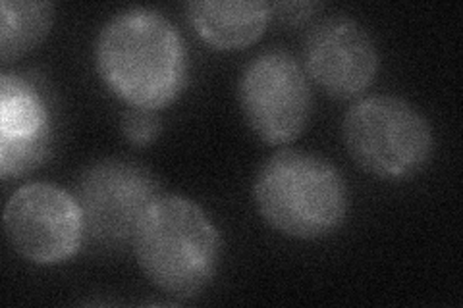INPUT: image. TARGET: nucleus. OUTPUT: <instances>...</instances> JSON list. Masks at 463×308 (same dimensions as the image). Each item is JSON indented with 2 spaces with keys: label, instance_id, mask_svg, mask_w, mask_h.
<instances>
[{
  "label": "nucleus",
  "instance_id": "1",
  "mask_svg": "<svg viewBox=\"0 0 463 308\" xmlns=\"http://www.w3.org/2000/svg\"><path fill=\"white\" fill-rule=\"evenodd\" d=\"M103 83L129 108L163 110L187 81V51L178 27L147 6L120 10L95 42Z\"/></svg>",
  "mask_w": 463,
  "mask_h": 308
},
{
  "label": "nucleus",
  "instance_id": "2",
  "mask_svg": "<svg viewBox=\"0 0 463 308\" xmlns=\"http://www.w3.org/2000/svg\"><path fill=\"white\" fill-rule=\"evenodd\" d=\"M132 248L145 277L172 297H194L219 270L221 233L197 202L158 195L143 212Z\"/></svg>",
  "mask_w": 463,
  "mask_h": 308
},
{
  "label": "nucleus",
  "instance_id": "3",
  "mask_svg": "<svg viewBox=\"0 0 463 308\" xmlns=\"http://www.w3.org/2000/svg\"><path fill=\"white\" fill-rule=\"evenodd\" d=\"M253 199L260 218L286 238L313 241L335 233L350 193L340 170L307 151H280L259 168Z\"/></svg>",
  "mask_w": 463,
  "mask_h": 308
},
{
  "label": "nucleus",
  "instance_id": "4",
  "mask_svg": "<svg viewBox=\"0 0 463 308\" xmlns=\"http://www.w3.org/2000/svg\"><path fill=\"white\" fill-rule=\"evenodd\" d=\"M342 137L354 163L386 182L415 178L434 154L429 120L408 100L394 95L357 100L344 116Z\"/></svg>",
  "mask_w": 463,
  "mask_h": 308
},
{
  "label": "nucleus",
  "instance_id": "5",
  "mask_svg": "<svg viewBox=\"0 0 463 308\" xmlns=\"http://www.w3.org/2000/svg\"><path fill=\"white\" fill-rule=\"evenodd\" d=\"M245 124L267 145H286L307 127L313 110L309 78L296 58L280 49L257 54L238 81Z\"/></svg>",
  "mask_w": 463,
  "mask_h": 308
},
{
  "label": "nucleus",
  "instance_id": "6",
  "mask_svg": "<svg viewBox=\"0 0 463 308\" xmlns=\"http://www.w3.org/2000/svg\"><path fill=\"white\" fill-rule=\"evenodd\" d=\"M158 195L161 185L153 172L134 160L105 158L91 164L76 187L85 241L105 251L132 245L143 212Z\"/></svg>",
  "mask_w": 463,
  "mask_h": 308
},
{
  "label": "nucleus",
  "instance_id": "7",
  "mask_svg": "<svg viewBox=\"0 0 463 308\" xmlns=\"http://www.w3.org/2000/svg\"><path fill=\"white\" fill-rule=\"evenodd\" d=\"M6 239L22 258L37 266H56L85 243L83 212L76 195L47 182L14 191L5 207Z\"/></svg>",
  "mask_w": 463,
  "mask_h": 308
},
{
  "label": "nucleus",
  "instance_id": "8",
  "mask_svg": "<svg viewBox=\"0 0 463 308\" xmlns=\"http://www.w3.org/2000/svg\"><path fill=\"white\" fill-rule=\"evenodd\" d=\"M374 39L359 22L332 16L311 27L303 41V70L332 98H355L379 73Z\"/></svg>",
  "mask_w": 463,
  "mask_h": 308
},
{
  "label": "nucleus",
  "instance_id": "9",
  "mask_svg": "<svg viewBox=\"0 0 463 308\" xmlns=\"http://www.w3.org/2000/svg\"><path fill=\"white\" fill-rule=\"evenodd\" d=\"M195 33L219 51H240L263 37L272 5L259 0H197L187 5Z\"/></svg>",
  "mask_w": 463,
  "mask_h": 308
},
{
  "label": "nucleus",
  "instance_id": "10",
  "mask_svg": "<svg viewBox=\"0 0 463 308\" xmlns=\"http://www.w3.org/2000/svg\"><path fill=\"white\" fill-rule=\"evenodd\" d=\"M54 137L47 102L16 73L0 76V141H27Z\"/></svg>",
  "mask_w": 463,
  "mask_h": 308
},
{
  "label": "nucleus",
  "instance_id": "11",
  "mask_svg": "<svg viewBox=\"0 0 463 308\" xmlns=\"http://www.w3.org/2000/svg\"><path fill=\"white\" fill-rule=\"evenodd\" d=\"M54 22L52 3L3 0L0 3V61L10 64L41 45Z\"/></svg>",
  "mask_w": 463,
  "mask_h": 308
},
{
  "label": "nucleus",
  "instance_id": "12",
  "mask_svg": "<svg viewBox=\"0 0 463 308\" xmlns=\"http://www.w3.org/2000/svg\"><path fill=\"white\" fill-rule=\"evenodd\" d=\"M54 137L27 141H0V175L3 180L20 178L39 168L52 153Z\"/></svg>",
  "mask_w": 463,
  "mask_h": 308
},
{
  "label": "nucleus",
  "instance_id": "13",
  "mask_svg": "<svg viewBox=\"0 0 463 308\" xmlns=\"http://www.w3.org/2000/svg\"><path fill=\"white\" fill-rule=\"evenodd\" d=\"M161 116L156 110L147 108H128L122 114L120 129L124 139L134 146H147L161 135Z\"/></svg>",
  "mask_w": 463,
  "mask_h": 308
},
{
  "label": "nucleus",
  "instance_id": "14",
  "mask_svg": "<svg viewBox=\"0 0 463 308\" xmlns=\"http://www.w3.org/2000/svg\"><path fill=\"white\" fill-rule=\"evenodd\" d=\"M318 8V5L313 3H284V5H272V10L280 14V18L288 23H298L311 16V12Z\"/></svg>",
  "mask_w": 463,
  "mask_h": 308
}]
</instances>
